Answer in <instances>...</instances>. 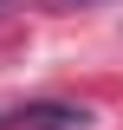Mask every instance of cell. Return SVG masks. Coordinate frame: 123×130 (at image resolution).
Masks as SVG:
<instances>
[{
  "label": "cell",
  "mask_w": 123,
  "mask_h": 130,
  "mask_svg": "<svg viewBox=\"0 0 123 130\" xmlns=\"http://www.w3.org/2000/svg\"><path fill=\"white\" fill-rule=\"evenodd\" d=\"M0 7H7V0H0Z\"/></svg>",
  "instance_id": "7a4b0ae2"
},
{
  "label": "cell",
  "mask_w": 123,
  "mask_h": 130,
  "mask_svg": "<svg viewBox=\"0 0 123 130\" xmlns=\"http://www.w3.org/2000/svg\"><path fill=\"white\" fill-rule=\"evenodd\" d=\"M0 130H91V111L65 98H32V104L0 111Z\"/></svg>",
  "instance_id": "6da1fadb"
}]
</instances>
